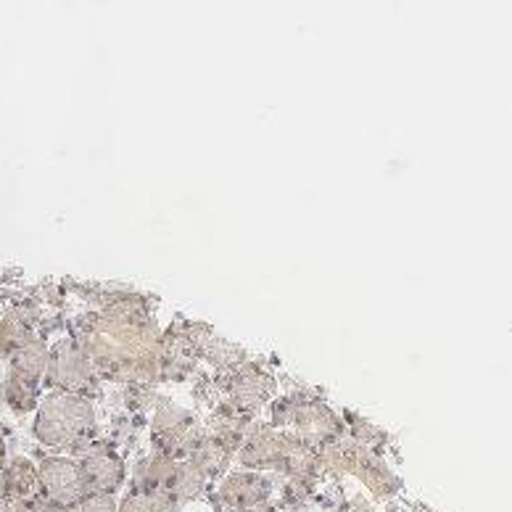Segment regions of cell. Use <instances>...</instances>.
Masks as SVG:
<instances>
[{"mask_svg": "<svg viewBox=\"0 0 512 512\" xmlns=\"http://www.w3.org/2000/svg\"><path fill=\"white\" fill-rule=\"evenodd\" d=\"M35 439L51 449L64 452H88L96 444V410L88 396L53 391L37 404Z\"/></svg>", "mask_w": 512, "mask_h": 512, "instance_id": "1", "label": "cell"}, {"mask_svg": "<svg viewBox=\"0 0 512 512\" xmlns=\"http://www.w3.org/2000/svg\"><path fill=\"white\" fill-rule=\"evenodd\" d=\"M37 483H40V499L61 512L72 510L93 494L80 460L72 457H45L37 468Z\"/></svg>", "mask_w": 512, "mask_h": 512, "instance_id": "2", "label": "cell"}, {"mask_svg": "<svg viewBox=\"0 0 512 512\" xmlns=\"http://www.w3.org/2000/svg\"><path fill=\"white\" fill-rule=\"evenodd\" d=\"M48 383L56 391L64 394L85 396L90 388L96 386V367L88 352L82 349L74 338H66L53 346V352H48Z\"/></svg>", "mask_w": 512, "mask_h": 512, "instance_id": "3", "label": "cell"}, {"mask_svg": "<svg viewBox=\"0 0 512 512\" xmlns=\"http://www.w3.org/2000/svg\"><path fill=\"white\" fill-rule=\"evenodd\" d=\"M272 391H275V381H272V375L267 370H262V367L246 362V365L233 370V373H227V404L235 407L238 412H243L246 417L254 415L264 402H270Z\"/></svg>", "mask_w": 512, "mask_h": 512, "instance_id": "4", "label": "cell"}, {"mask_svg": "<svg viewBox=\"0 0 512 512\" xmlns=\"http://www.w3.org/2000/svg\"><path fill=\"white\" fill-rule=\"evenodd\" d=\"M80 465L85 470V478H88L93 494H117L125 486V460L111 444L96 441L88 452L82 454Z\"/></svg>", "mask_w": 512, "mask_h": 512, "instance_id": "5", "label": "cell"}, {"mask_svg": "<svg viewBox=\"0 0 512 512\" xmlns=\"http://www.w3.org/2000/svg\"><path fill=\"white\" fill-rule=\"evenodd\" d=\"M272 494V481H267L259 473H233L220 483L217 489V499L227 512L233 510H256V507H264V502L270 499Z\"/></svg>", "mask_w": 512, "mask_h": 512, "instance_id": "6", "label": "cell"}, {"mask_svg": "<svg viewBox=\"0 0 512 512\" xmlns=\"http://www.w3.org/2000/svg\"><path fill=\"white\" fill-rule=\"evenodd\" d=\"M45 367H48V346L45 341H27L24 346H19L14 354H11V381L24 383L30 388H40L43 381Z\"/></svg>", "mask_w": 512, "mask_h": 512, "instance_id": "7", "label": "cell"}, {"mask_svg": "<svg viewBox=\"0 0 512 512\" xmlns=\"http://www.w3.org/2000/svg\"><path fill=\"white\" fill-rule=\"evenodd\" d=\"M198 354H204L206 362L214 367V370H220V373H233L238 367H243L249 362L246 352H243L241 346L233 344V341H227L222 336H212V333H206L204 341H201V349Z\"/></svg>", "mask_w": 512, "mask_h": 512, "instance_id": "8", "label": "cell"}, {"mask_svg": "<svg viewBox=\"0 0 512 512\" xmlns=\"http://www.w3.org/2000/svg\"><path fill=\"white\" fill-rule=\"evenodd\" d=\"M3 491L6 497L14 502H30V499L40 497V483H37V468H32L27 460H14L3 473Z\"/></svg>", "mask_w": 512, "mask_h": 512, "instance_id": "9", "label": "cell"}, {"mask_svg": "<svg viewBox=\"0 0 512 512\" xmlns=\"http://www.w3.org/2000/svg\"><path fill=\"white\" fill-rule=\"evenodd\" d=\"M180 505L169 494H146V491H132L125 502H119L117 512H177Z\"/></svg>", "mask_w": 512, "mask_h": 512, "instance_id": "10", "label": "cell"}, {"mask_svg": "<svg viewBox=\"0 0 512 512\" xmlns=\"http://www.w3.org/2000/svg\"><path fill=\"white\" fill-rule=\"evenodd\" d=\"M117 497L114 494H90L66 512H117Z\"/></svg>", "mask_w": 512, "mask_h": 512, "instance_id": "11", "label": "cell"}, {"mask_svg": "<svg viewBox=\"0 0 512 512\" xmlns=\"http://www.w3.org/2000/svg\"><path fill=\"white\" fill-rule=\"evenodd\" d=\"M14 512H61V510H56L53 505H48L45 499L35 497V499H30V502H16Z\"/></svg>", "mask_w": 512, "mask_h": 512, "instance_id": "12", "label": "cell"}, {"mask_svg": "<svg viewBox=\"0 0 512 512\" xmlns=\"http://www.w3.org/2000/svg\"><path fill=\"white\" fill-rule=\"evenodd\" d=\"M233 512H270V510H264V507H256V510H233Z\"/></svg>", "mask_w": 512, "mask_h": 512, "instance_id": "13", "label": "cell"}]
</instances>
